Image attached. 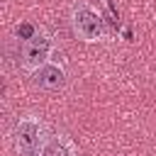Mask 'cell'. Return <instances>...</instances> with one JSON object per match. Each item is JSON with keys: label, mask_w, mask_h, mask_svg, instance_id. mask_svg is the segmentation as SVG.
Wrapping results in <instances>:
<instances>
[{"label": "cell", "mask_w": 156, "mask_h": 156, "mask_svg": "<svg viewBox=\"0 0 156 156\" xmlns=\"http://www.w3.org/2000/svg\"><path fill=\"white\" fill-rule=\"evenodd\" d=\"M51 132L39 115H24L12 129V146L17 156H41Z\"/></svg>", "instance_id": "obj_1"}, {"label": "cell", "mask_w": 156, "mask_h": 156, "mask_svg": "<svg viewBox=\"0 0 156 156\" xmlns=\"http://www.w3.org/2000/svg\"><path fill=\"white\" fill-rule=\"evenodd\" d=\"M54 49H56L54 37H51L44 27H37V29L22 41L17 63H20V68H22L24 73L32 76L34 71H39V68L51 58V51H54Z\"/></svg>", "instance_id": "obj_3"}, {"label": "cell", "mask_w": 156, "mask_h": 156, "mask_svg": "<svg viewBox=\"0 0 156 156\" xmlns=\"http://www.w3.org/2000/svg\"><path fill=\"white\" fill-rule=\"evenodd\" d=\"M41 156H78V146L68 134H51Z\"/></svg>", "instance_id": "obj_5"}, {"label": "cell", "mask_w": 156, "mask_h": 156, "mask_svg": "<svg viewBox=\"0 0 156 156\" xmlns=\"http://www.w3.org/2000/svg\"><path fill=\"white\" fill-rule=\"evenodd\" d=\"M71 29L83 44H95L107 37L102 15L85 0H76L71 5Z\"/></svg>", "instance_id": "obj_2"}, {"label": "cell", "mask_w": 156, "mask_h": 156, "mask_svg": "<svg viewBox=\"0 0 156 156\" xmlns=\"http://www.w3.org/2000/svg\"><path fill=\"white\" fill-rule=\"evenodd\" d=\"M32 80L34 85L44 88V90H61L68 80V73H66V58H63V51L61 49H54L51 51V58L32 73Z\"/></svg>", "instance_id": "obj_4"}]
</instances>
